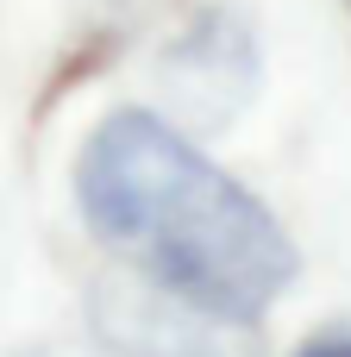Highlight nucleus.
<instances>
[{
  "mask_svg": "<svg viewBox=\"0 0 351 357\" xmlns=\"http://www.w3.org/2000/svg\"><path fill=\"white\" fill-rule=\"evenodd\" d=\"M75 207L119 264L207 307L257 320L295 282L276 213L157 113L119 107L82 138Z\"/></svg>",
  "mask_w": 351,
  "mask_h": 357,
  "instance_id": "1",
  "label": "nucleus"
},
{
  "mask_svg": "<svg viewBox=\"0 0 351 357\" xmlns=\"http://www.w3.org/2000/svg\"><path fill=\"white\" fill-rule=\"evenodd\" d=\"M88 326L113 357H264L257 320L207 307L132 264L94 276Z\"/></svg>",
  "mask_w": 351,
  "mask_h": 357,
  "instance_id": "2",
  "label": "nucleus"
},
{
  "mask_svg": "<svg viewBox=\"0 0 351 357\" xmlns=\"http://www.w3.org/2000/svg\"><path fill=\"white\" fill-rule=\"evenodd\" d=\"M257 75H264L257 31L239 13H201L157 56V88H163L170 113L182 119V132H226L251 107Z\"/></svg>",
  "mask_w": 351,
  "mask_h": 357,
  "instance_id": "3",
  "label": "nucleus"
},
{
  "mask_svg": "<svg viewBox=\"0 0 351 357\" xmlns=\"http://www.w3.org/2000/svg\"><path fill=\"white\" fill-rule=\"evenodd\" d=\"M295 357H351V326H320L314 339H301Z\"/></svg>",
  "mask_w": 351,
  "mask_h": 357,
  "instance_id": "4",
  "label": "nucleus"
}]
</instances>
